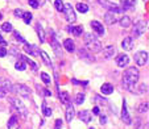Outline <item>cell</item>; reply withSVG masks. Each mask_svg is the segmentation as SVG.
<instances>
[{"label": "cell", "mask_w": 149, "mask_h": 129, "mask_svg": "<svg viewBox=\"0 0 149 129\" xmlns=\"http://www.w3.org/2000/svg\"><path fill=\"white\" fill-rule=\"evenodd\" d=\"M140 78V73L136 67H130L127 69L123 74V86L125 90L128 91H133V86L139 82Z\"/></svg>", "instance_id": "obj_1"}, {"label": "cell", "mask_w": 149, "mask_h": 129, "mask_svg": "<svg viewBox=\"0 0 149 129\" xmlns=\"http://www.w3.org/2000/svg\"><path fill=\"white\" fill-rule=\"evenodd\" d=\"M84 44H86V48H87V50L90 53H99V51H102V44L95 34L93 33L84 34Z\"/></svg>", "instance_id": "obj_2"}, {"label": "cell", "mask_w": 149, "mask_h": 129, "mask_svg": "<svg viewBox=\"0 0 149 129\" xmlns=\"http://www.w3.org/2000/svg\"><path fill=\"white\" fill-rule=\"evenodd\" d=\"M12 92L19 94V95L23 96V98H29L32 91L28 86H25V84H15V86H12Z\"/></svg>", "instance_id": "obj_3"}, {"label": "cell", "mask_w": 149, "mask_h": 129, "mask_svg": "<svg viewBox=\"0 0 149 129\" xmlns=\"http://www.w3.org/2000/svg\"><path fill=\"white\" fill-rule=\"evenodd\" d=\"M8 100H9V103H11L12 105H13L17 111H19V113H20V115L26 116V113H28V112H26V108H25V105H24V104H23V101L20 100V99L17 98V96H12V98H9Z\"/></svg>", "instance_id": "obj_4"}, {"label": "cell", "mask_w": 149, "mask_h": 129, "mask_svg": "<svg viewBox=\"0 0 149 129\" xmlns=\"http://www.w3.org/2000/svg\"><path fill=\"white\" fill-rule=\"evenodd\" d=\"M100 4L106 9H108L110 12H115V13L123 12V8H121L120 6H118V4L113 3V1H110V0H100Z\"/></svg>", "instance_id": "obj_5"}, {"label": "cell", "mask_w": 149, "mask_h": 129, "mask_svg": "<svg viewBox=\"0 0 149 129\" xmlns=\"http://www.w3.org/2000/svg\"><path fill=\"white\" fill-rule=\"evenodd\" d=\"M63 13H65V17L68 20L69 23H74L77 20V16H75V12H74V8L70 3H66L65 7H63Z\"/></svg>", "instance_id": "obj_6"}, {"label": "cell", "mask_w": 149, "mask_h": 129, "mask_svg": "<svg viewBox=\"0 0 149 129\" xmlns=\"http://www.w3.org/2000/svg\"><path fill=\"white\" fill-rule=\"evenodd\" d=\"M146 28H148V23H146V21H139V23H136L135 26H133L132 34L135 37H140L141 34L146 31Z\"/></svg>", "instance_id": "obj_7"}, {"label": "cell", "mask_w": 149, "mask_h": 129, "mask_svg": "<svg viewBox=\"0 0 149 129\" xmlns=\"http://www.w3.org/2000/svg\"><path fill=\"white\" fill-rule=\"evenodd\" d=\"M50 36H52V42H50V45L52 48H53L54 53H56L57 57H62V49H61V44L58 42V40H57L56 34H54V32L52 31L50 32Z\"/></svg>", "instance_id": "obj_8"}, {"label": "cell", "mask_w": 149, "mask_h": 129, "mask_svg": "<svg viewBox=\"0 0 149 129\" xmlns=\"http://www.w3.org/2000/svg\"><path fill=\"white\" fill-rule=\"evenodd\" d=\"M135 62L139 66H145L148 63V51H139L135 55Z\"/></svg>", "instance_id": "obj_9"}, {"label": "cell", "mask_w": 149, "mask_h": 129, "mask_svg": "<svg viewBox=\"0 0 149 129\" xmlns=\"http://www.w3.org/2000/svg\"><path fill=\"white\" fill-rule=\"evenodd\" d=\"M121 120L124 121V124L130 125L132 124V119H131V115L128 112V108H127V101L123 100V110H121Z\"/></svg>", "instance_id": "obj_10"}, {"label": "cell", "mask_w": 149, "mask_h": 129, "mask_svg": "<svg viewBox=\"0 0 149 129\" xmlns=\"http://www.w3.org/2000/svg\"><path fill=\"white\" fill-rule=\"evenodd\" d=\"M102 55H103V58H106V59H108V58H112L113 55L116 54V48L113 45H108V46H106V48L103 49V51H102Z\"/></svg>", "instance_id": "obj_11"}, {"label": "cell", "mask_w": 149, "mask_h": 129, "mask_svg": "<svg viewBox=\"0 0 149 129\" xmlns=\"http://www.w3.org/2000/svg\"><path fill=\"white\" fill-rule=\"evenodd\" d=\"M91 28L94 29V32H95L96 34H100V36H103L104 33H106V31H104V26L103 24H100L99 21H96V20H94V21H91L90 23Z\"/></svg>", "instance_id": "obj_12"}, {"label": "cell", "mask_w": 149, "mask_h": 129, "mask_svg": "<svg viewBox=\"0 0 149 129\" xmlns=\"http://www.w3.org/2000/svg\"><path fill=\"white\" fill-rule=\"evenodd\" d=\"M128 63H130V58H128L127 54H119L116 57V64H118L119 67H125Z\"/></svg>", "instance_id": "obj_13"}, {"label": "cell", "mask_w": 149, "mask_h": 129, "mask_svg": "<svg viewBox=\"0 0 149 129\" xmlns=\"http://www.w3.org/2000/svg\"><path fill=\"white\" fill-rule=\"evenodd\" d=\"M133 38L132 37H125V38L123 40V42H121V48L124 49V50H132L133 49Z\"/></svg>", "instance_id": "obj_14"}, {"label": "cell", "mask_w": 149, "mask_h": 129, "mask_svg": "<svg viewBox=\"0 0 149 129\" xmlns=\"http://www.w3.org/2000/svg\"><path fill=\"white\" fill-rule=\"evenodd\" d=\"M79 119H81L83 123H90L91 120H93V115H91L90 111L87 110H83L79 112Z\"/></svg>", "instance_id": "obj_15"}, {"label": "cell", "mask_w": 149, "mask_h": 129, "mask_svg": "<svg viewBox=\"0 0 149 129\" xmlns=\"http://www.w3.org/2000/svg\"><path fill=\"white\" fill-rule=\"evenodd\" d=\"M0 88H3L6 91H12V84H11V80L4 76H0Z\"/></svg>", "instance_id": "obj_16"}, {"label": "cell", "mask_w": 149, "mask_h": 129, "mask_svg": "<svg viewBox=\"0 0 149 129\" xmlns=\"http://www.w3.org/2000/svg\"><path fill=\"white\" fill-rule=\"evenodd\" d=\"M121 1V8H123V11H125V9H132L133 7L136 6V3H137V0H120Z\"/></svg>", "instance_id": "obj_17"}, {"label": "cell", "mask_w": 149, "mask_h": 129, "mask_svg": "<svg viewBox=\"0 0 149 129\" xmlns=\"http://www.w3.org/2000/svg\"><path fill=\"white\" fill-rule=\"evenodd\" d=\"M74 116H75V110H74L73 104H68V110H66V121H68V123H71Z\"/></svg>", "instance_id": "obj_18"}, {"label": "cell", "mask_w": 149, "mask_h": 129, "mask_svg": "<svg viewBox=\"0 0 149 129\" xmlns=\"http://www.w3.org/2000/svg\"><path fill=\"white\" fill-rule=\"evenodd\" d=\"M24 50L26 53H29V55H40V49L37 46H33V45H25L24 46Z\"/></svg>", "instance_id": "obj_19"}, {"label": "cell", "mask_w": 149, "mask_h": 129, "mask_svg": "<svg viewBox=\"0 0 149 129\" xmlns=\"http://www.w3.org/2000/svg\"><path fill=\"white\" fill-rule=\"evenodd\" d=\"M104 21H106L107 25H112V24H115L116 23V16L113 15V12L108 11L107 13L104 15Z\"/></svg>", "instance_id": "obj_20"}, {"label": "cell", "mask_w": 149, "mask_h": 129, "mask_svg": "<svg viewBox=\"0 0 149 129\" xmlns=\"http://www.w3.org/2000/svg\"><path fill=\"white\" fill-rule=\"evenodd\" d=\"M63 46H65V49L69 53H73V51L75 50V44H74V41L71 38H66L65 41H63Z\"/></svg>", "instance_id": "obj_21"}, {"label": "cell", "mask_w": 149, "mask_h": 129, "mask_svg": "<svg viewBox=\"0 0 149 129\" xmlns=\"http://www.w3.org/2000/svg\"><path fill=\"white\" fill-rule=\"evenodd\" d=\"M100 91H102V94H104V95H111V94L113 92V86L111 83H104L100 87Z\"/></svg>", "instance_id": "obj_22"}, {"label": "cell", "mask_w": 149, "mask_h": 129, "mask_svg": "<svg viewBox=\"0 0 149 129\" xmlns=\"http://www.w3.org/2000/svg\"><path fill=\"white\" fill-rule=\"evenodd\" d=\"M17 128H19V117L16 115H13L8 120V129H17Z\"/></svg>", "instance_id": "obj_23"}, {"label": "cell", "mask_w": 149, "mask_h": 129, "mask_svg": "<svg viewBox=\"0 0 149 129\" xmlns=\"http://www.w3.org/2000/svg\"><path fill=\"white\" fill-rule=\"evenodd\" d=\"M68 31L71 32L74 36H81V34L83 33V26H82V25H78V26H69Z\"/></svg>", "instance_id": "obj_24"}, {"label": "cell", "mask_w": 149, "mask_h": 129, "mask_svg": "<svg viewBox=\"0 0 149 129\" xmlns=\"http://www.w3.org/2000/svg\"><path fill=\"white\" fill-rule=\"evenodd\" d=\"M131 24H132V20L130 16H124L120 19V25L123 28H128V26H131Z\"/></svg>", "instance_id": "obj_25"}, {"label": "cell", "mask_w": 149, "mask_h": 129, "mask_svg": "<svg viewBox=\"0 0 149 129\" xmlns=\"http://www.w3.org/2000/svg\"><path fill=\"white\" fill-rule=\"evenodd\" d=\"M79 57H81V58L87 59L88 62H94V61H95V58H94L93 55H90V54H88L87 51H86V50H82V49L79 50Z\"/></svg>", "instance_id": "obj_26"}, {"label": "cell", "mask_w": 149, "mask_h": 129, "mask_svg": "<svg viewBox=\"0 0 149 129\" xmlns=\"http://www.w3.org/2000/svg\"><path fill=\"white\" fill-rule=\"evenodd\" d=\"M59 99H61V101L65 105H68V104H70V96H69V94L66 92H59Z\"/></svg>", "instance_id": "obj_27"}, {"label": "cell", "mask_w": 149, "mask_h": 129, "mask_svg": "<svg viewBox=\"0 0 149 129\" xmlns=\"http://www.w3.org/2000/svg\"><path fill=\"white\" fill-rule=\"evenodd\" d=\"M21 58H23V61H24V62H25V63H26V64H29V66H31V67H32V69H33V70H34V71H36V70H37V69H38V66H37V63H36V62H33V61H32V59H29V58H28V57L23 55V57H21Z\"/></svg>", "instance_id": "obj_28"}, {"label": "cell", "mask_w": 149, "mask_h": 129, "mask_svg": "<svg viewBox=\"0 0 149 129\" xmlns=\"http://www.w3.org/2000/svg\"><path fill=\"white\" fill-rule=\"evenodd\" d=\"M40 55L42 57V59H44V62H45L46 66H49V67H50V66H52V61H50V58H49L48 53H46V51H40Z\"/></svg>", "instance_id": "obj_29"}, {"label": "cell", "mask_w": 149, "mask_h": 129, "mask_svg": "<svg viewBox=\"0 0 149 129\" xmlns=\"http://www.w3.org/2000/svg\"><path fill=\"white\" fill-rule=\"evenodd\" d=\"M77 9H78L81 13H86V12L88 11V6L84 3H78L77 4Z\"/></svg>", "instance_id": "obj_30"}, {"label": "cell", "mask_w": 149, "mask_h": 129, "mask_svg": "<svg viewBox=\"0 0 149 129\" xmlns=\"http://www.w3.org/2000/svg\"><path fill=\"white\" fill-rule=\"evenodd\" d=\"M42 111H44V115L45 116H52V108L48 107V104H46L45 101L42 103Z\"/></svg>", "instance_id": "obj_31"}, {"label": "cell", "mask_w": 149, "mask_h": 129, "mask_svg": "<svg viewBox=\"0 0 149 129\" xmlns=\"http://www.w3.org/2000/svg\"><path fill=\"white\" fill-rule=\"evenodd\" d=\"M54 4H56V9L58 12H63V7H65V4H63V1L62 0H56L54 1Z\"/></svg>", "instance_id": "obj_32"}, {"label": "cell", "mask_w": 149, "mask_h": 129, "mask_svg": "<svg viewBox=\"0 0 149 129\" xmlns=\"http://www.w3.org/2000/svg\"><path fill=\"white\" fill-rule=\"evenodd\" d=\"M15 69H16V70H20V71H24L26 69V63L25 62H17V63L15 64Z\"/></svg>", "instance_id": "obj_33"}, {"label": "cell", "mask_w": 149, "mask_h": 129, "mask_svg": "<svg viewBox=\"0 0 149 129\" xmlns=\"http://www.w3.org/2000/svg\"><path fill=\"white\" fill-rule=\"evenodd\" d=\"M37 33H38L40 41H41V42L45 41V36H44V31H42V26L41 25H37Z\"/></svg>", "instance_id": "obj_34"}, {"label": "cell", "mask_w": 149, "mask_h": 129, "mask_svg": "<svg viewBox=\"0 0 149 129\" xmlns=\"http://www.w3.org/2000/svg\"><path fill=\"white\" fill-rule=\"evenodd\" d=\"M1 29H3L4 32H7V33H8V32H12V31H13V26H12L11 23H4L3 26H1Z\"/></svg>", "instance_id": "obj_35"}, {"label": "cell", "mask_w": 149, "mask_h": 129, "mask_svg": "<svg viewBox=\"0 0 149 129\" xmlns=\"http://www.w3.org/2000/svg\"><path fill=\"white\" fill-rule=\"evenodd\" d=\"M32 13L31 12H24V15H23V19H24V21H25V24H29L31 23V20H32Z\"/></svg>", "instance_id": "obj_36"}, {"label": "cell", "mask_w": 149, "mask_h": 129, "mask_svg": "<svg viewBox=\"0 0 149 129\" xmlns=\"http://www.w3.org/2000/svg\"><path fill=\"white\" fill-rule=\"evenodd\" d=\"M41 79L44 80L45 84H50V76H49L46 73H41Z\"/></svg>", "instance_id": "obj_37"}, {"label": "cell", "mask_w": 149, "mask_h": 129, "mask_svg": "<svg viewBox=\"0 0 149 129\" xmlns=\"http://www.w3.org/2000/svg\"><path fill=\"white\" fill-rule=\"evenodd\" d=\"M83 101H84V95H83V94H78V95L75 96V103L81 105Z\"/></svg>", "instance_id": "obj_38"}, {"label": "cell", "mask_w": 149, "mask_h": 129, "mask_svg": "<svg viewBox=\"0 0 149 129\" xmlns=\"http://www.w3.org/2000/svg\"><path fill=\"white\" fill-rule=\"evenodd\" d=\"M139 111H140L141 113H146V112H148V103L145 101V103L141 104V105L139 107Z\"/></svg>", "instance_id": "obj_39"}, {"label": "cell", "mask_w": 149, "mask_h": 129, "mask_svg": "<svg viewBox=\"0 0 149 129\" xmlns=\"http://www.w3.org/2000/svg\"><path fill=\"white\" fill-rule=\"evenodd\" d=\"M13 36H15V38H16L17 41L23 42V44H26V41H25V40H24L21 36H20V33H19V32H13Z\"/></svg>", "instance_id": "obj_40"}, {"label": "cell", "mask_w": 149, "mask_h": 129, "mask_svg": "<svg viewBox=\"0 0 149 129\" xmlns=\"http://www.w3.org/2000/svg\"><path fill=\"white\" fill-rule=\"evenodd\" d=\"M7 55V49L6 46H0V58H3V57Z\"/></svg>", "instance_id": "obj_41"}, {"label": "cell", "mask_w": 149, "mask_h": 129, "mask_svg": "<svg viewBox=\"0 0 149 129\" xmlns=\"http://www.w3.org/2000/svg\"><path fill=\"white\" fill-rule=\"evenodd\" d=\"M28 3L31 4V7H33V8H38V0H28Z\"/></svg>", "instance_id": "obj_42"}, {"label": "cell", "mask_w": 149, "mask_h": 129, "mask_svg": "<svg viewBox=\"0 0 149 129\" xmlns=\"http://www.w3.org/2000/svg\"><path fill=\"white\" fill-rule=\"evenodd\" d=\"M23 15H24L23 9H16V11H15V16L16 17H23Z\"/></svg>", "instance_id": "obj_43"}, {"label": "cell", "mask_w": 149, "mask_h": 129, "mask_svg": "<svg viewBox=\"0 0 149 129\" xmlns=\"http://www.w3.org/2000/svg\"><path fill=\"white\" fill-rule=\"evenodd\" d=\"M61 128H62V120L58 119V120H56V126H54V129H61Z\"/></svg>", "instance_id": "obj_44"}, {"label": "cell", "mask_w": 149, "mask_h": 129, "mask_svg": "<svg viewBox=\"0 0 149 129\" xmlns=\"http://www.w3.org/2000/svg\"><path fill=\"white\" fill-rule=\"evenodd\" d=\"M146 91H148V84H141L140 86V92H146Z\"/></svg>", "instance_id": "obj_45"}, {"label": "cell", "mask_w": 149, "mask_h": 129, "mask_svg": "<svg viewBox=\"0 0 149 129\" xmlns=\"http://www.w3.org/2000/svg\"><path fill=\"white\" fill-rule=\"evenodd\" d=\"M7 92H8V91H6V90H3V88H0V99H3V98H6V95H7Z\"/></svg>", "instance_id": "obj_46"}, {"label": "cell", "mask_w": 149, "mask_h": 129, "mask_svg": "<svg viewBox=\"0 0 149 129\" xmlns=\"http://www.w3.org/2000/svg\"><path fill=\"white\" fill-rule=\"evenodd\" d=\"M99 123H100L102 125L107 123V119H106V116H100V120H99Z\"/></svg>", "instance_id": "obj_47"}, {"label": "cell", "mask_w": 149, "mask_h": 129, "mask_svg": "<svg viewBox=\"0 0 149 129\" xmlns=\"http://www.w3.org/2000/svg\"><path fill=\"white\" fill-rule=\"evenodd\" d=\"M135 129H141V120H140V119H137V120H136V128Z\"/></svg>", "instance_id": "obj_48"}, {"label": "cell", "mask_w": 149, "mask_h": 129, "mask_svg": "<svg viewBox=\"0 0 149 129\" xmlns=\"http://www.w3.org/2000/svg\"><path fill=\"white\" fill-rule=\"evenodd\" d=\"M0 44H1L3 46H7V42H6V40L1 37V34H0Z\"/></svg>", "instance_id": "obj_49"}, {"label": "cell", "mask_w": 149, "mask_h": 129, "mask_svg": "<svg viewBox=\"0 0 149 129\" xmlns=\"http://www.w3.org/2000/svg\"><path fill=\"white\" fill-rule=\"evenodd\" d=\"M44 92H45V95H46V96H52V92H50L49 90H45Z\"/></svg>", "instance_id": "obj_50"}, {"label": "cell", "mask_w": 149, "mask_h": 129, "mask_svg": "<svg viewBox=\"0 0 149 129\" xmlns=\"http://www.w3.org/2000/svg\"><path fill=\"white\" fill-rule=\"evenodd\" d=\"M94 113H95V115L99 113V107H95V108H94Z\"/></svg>", "instance_id": "obj_51"}, {"label": "cell", "mask_w": 149, "mask_h": 129, "mask_svg": "<svg viewBox=\"0 0 149 129\" xmlns=\"http://www.w3.org/2000/svg\"><path fill=\"white\" fill-rule=\"evenodd\" d=\"M1 19H3V15H1V13H0V20H1Z\"/></svg>", "instance_id": "obj_52"}, {"label": "cell", "mask_w": 149, "mask_h": 129, "mask_svg": "<svg viewBox=\"0 0 149 129\" xmlns=\"http://www.w3.org/2000/svg\"><path fill=\"white\" fill-rule=\"evenodd\" d=\"M90 129H95V128H94V126H91V128H90Z\"/></svg>", "instance_id": "obj_53"}, {"label": "cell", "mask_w": 149, "mask_h": 129, "mask_svg": "<svg viewBox=\"0 0 149 129\" xmlns=\"http://www.w3.org/2000/svg\"><path fill=\"white\" fill-rule=\"evenodd\" d=\"M144 1H146V0H144Z\"/></svg>", "instance_id": "obj_54"}]
</instances>
